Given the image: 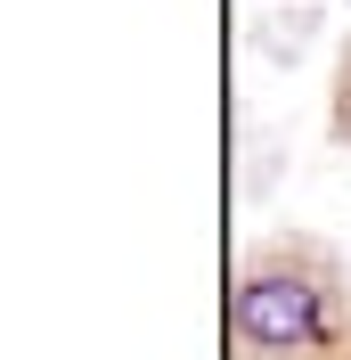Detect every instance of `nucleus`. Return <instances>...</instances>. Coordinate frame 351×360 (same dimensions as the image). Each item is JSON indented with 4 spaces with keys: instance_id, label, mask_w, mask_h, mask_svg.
<instances>
[{
    "instance_id": "f257e3e1",
    "label": "nucleus",
    "mask_w": 351,
    "mask_h": 360,
    "mask_svg": "<svg viewBox=\"0 0 351 360\" xmlns=\"http://www.w3.org/2000/svg\"><path fill=\"white\" fill-rule=\"evenodd\" d=\"M237 336L270 360H294V352H319L335 336V311H327V287L310 270H253L237 287Z\"/></svg>"
}]
</instances>
